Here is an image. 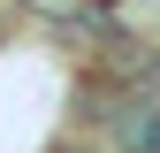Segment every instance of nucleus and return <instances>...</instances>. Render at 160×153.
<instances>
[{
    "label": "nucleus",
    "instance_id": "1",
    "mask_svg": "<svg viewBox=\"0 0 160 153\" xmlns=\"http://www.w3.org/2000/svg\"><path fill=\"white\" fill-rule=\"evenodd\" d=\"M31 8L46 15V23H84V31H92L99 15H107V0H31Z\"/></svg>",
    "mask_w": 160,
    "mask_h": 153
}]
</instances>
